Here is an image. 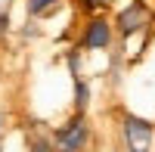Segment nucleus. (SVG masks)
I'll return each mask as SVG.
<instances>
[{
    "label": "nucleus",
    "mask_w": 155,
    "mask_h": 152,
    "mask_svg": "<svg viewBox=\"0 0 155 152\" xmlns=\"http://www.w3.org/2000/svg\"><path fill=\"white\" fill-rule=\"evenodd\" d=\"M87 146H90V121L84 112H74L53 134V149L56 152H87Z\"/></svg>",
    "instance_id": "nucleus-1"
},
{
    "label": "nucleus",
    "mask_w": 155,
    "mask_h": 152,
    "mask_svg": "<svg viewBox=\"0 0 155 152\" xmlns=\"http://www.w3.org/2000/svg\"><path fill=\"white\" fill-rule=\"evenodd\" d=\"M121 134H124V146L127 152H149L152 140H155V124L149 118H140V115H127L121 118Z\"/></svg>",
    "instance_id": "nucleus-2"
},
{
    "label": "nucleus",
    "mask_w": 155,
    "mask_h": 152,
    "mask_svg": "<svg viewBox=\"0 0 155 152\" xmlns=\"http://www.w3.org/2000/svg\"><path fill=\"white\" fill-rule=\"evenodd\" d=\"M149 22H152L149 6L143 3V0H130V3H127V6L118 12V19H115V28H118L121 37H130V34H137V31H143Z\"/></svg>",
    "instance_id": "nucleus-3"
},
{
    "label": "nucleus",
    "mask_w": 155,
    "mask_h": 152,
    "mask_svg": "<svg viewBox=\"0 0 155 152\" xmlns=\"http://www.w3.org/2000/svg\"><path fill=\"white\" fill-rule=\"evenodd\" d=\"M115 41V25L106 16H93L84 25V34H81V50H109Z\"/></svg>",
    "instance_id": "nucleus-4"
},
{
    "label": "nucleus",
    "mask_w": 155,
    "mask_h": 152,
    "mask_svg": "<svg viewBox=\"0 0 155 152\" xmlns=\"http://www.w3.org/2000/svg\"><path fill=\"white\" fill-rule=\"evenodd\" d=\"M62 6V0H25V9H28L31 19H47Z\"/></svg>",
    "instance_id": "nucleus-5"
},
{
    "label": "nucleus",
    "mask_w": 155,
    "mask_h": 152,
    "mask_svg": "<svg viewBox=\"0 0 155 152\" xmlns=\"http://www.w3.org/2000/svg\"><path fill=\"white\" fill-rule=\"evenodd\" d=\"M87 106H90V87H87V81L74 78V109L84 112Z\"/></svg>",
    "instance_id": "nucleus-6"
},
{
    "label": "nucleus",
    "mask_w": 155,
    "mask_h": 152,
    "mask_svg": "<svg viewBox=\"0 0 155 152\" xmlns=\"http://www.w3.org/2000/svg\"><path fill=\"white\" fill-rule=\"evenodd\" d=\"M31 152H56V149H53V140H47V137H34V140H31Z\"/></svg>",
    "instance_id": "nucleus-7"
},
{
    "label": "nucleus",
    "mask_w": 155,
    "mask_h": 152,
    "mask_svg": "<svg viewBox=\"0 0 155 152\" xmlns=\"http://www.w3.org/2000/svg\"><path fill=\"white\" fill-rule=\"evenodd\" d=\"M81 3H84L87 9H102V6H109L112 0H81Z\"/></svg>",
    "instance_id": "nucleus-8"
},
{
    "label": "nucleus",
    "mask_w": 155,
    "mask_h": 152,
    "mask_svg": "<svg viewBox=\"0 0 155 152\" xmlns=\"http://www.w3.org/2000/svg\"><path fill=\"white\" fill-rule=\"evenodd\" d=\"M6 31H9V12L0 9V34H6Z\"/></svg>",
    "instance_id": "nucleus-9"
}]
</instances>
